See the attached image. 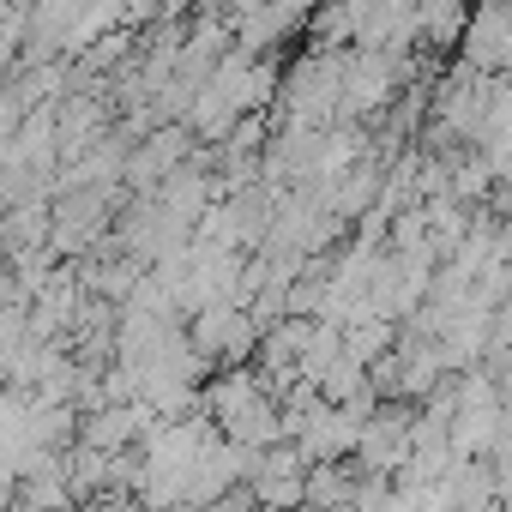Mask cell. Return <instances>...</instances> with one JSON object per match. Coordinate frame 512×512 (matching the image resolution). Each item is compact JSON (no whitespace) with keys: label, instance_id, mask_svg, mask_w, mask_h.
I'll list each match as a JSON object with an SVG mask.
<instances>
[{"label":"cell","instance_id":"1","mask_svg":"<svg viewBox=\"0 0 512 512\" xmlns=\"http://www.w3.org/2000/svg\"><path fill=\"white\" fill-rule=\"evenodd\" d=\"M404 85V55L392 49H350V73H344V115H374L398 97Z\"/></svg>","mask_w":512,"mask_h":512},{"label":"cell","instance_id":"2","mask_svg":"<svg viewBox=\"0 0 512 512\" xmlns=\"http://www.w3.org/2000/svg\"><path fill=\"white\" fill-rule=\"evenodd\" d=\"M458 49L476 73H512V0H482Z\"/></svg>","mask_w":512,"mask_h":512},{"label":"cell","instance_id":"3","mask_svg":"<svg viewBox=\"0 0 512 512\" xmlns=\"http://www.w3.org/2000/svg\"><path fill=\"white\" fill-rule=\"evenodd\" d=\"M470 0H416V19H422V43H434V49H452V43H464V31H470Z\"/></svg>","mask_w":512,"mask_h":512}]
</instances>
